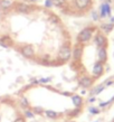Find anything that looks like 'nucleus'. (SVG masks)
<instances>
[{
  "mask_svg": "<svg viewBox=\"0 0 114 122\" xmlns=\"http://www.w3.org/2000/svg\"><path fill=\"white\" fill-rule=\"evenodd\" d=\"M70 57H72V47H70V45H62L58 51V59L60 61V63H65L67 61H69Z\"/></svg>",
  "mask_w": 114,
  "mask_h": 122,
  "instance_id": "nucleus-1",
  "label": "nucleus"
},
{
  "mask_svg": "<svg viewBox=\"0 0 114 122\" xmlns=\"http://www.w3.org/2000/svg\"><path fill=\"white\" fill-rule=\"evenodd\" d=\"M93 33H94V28H93V27L84 28V29L77 35V41L79 44H84V43L89 41L93 37Z\"/></svg>",
  "mask_w": 114,
  "mask_h": 122,
  "instance_id": "nucleus-2",
  "label": "nucleus"
},
{
  "mask_svg": "<svg viewBox=\"0 0 114 122\" xmlns=\"http://www.w3.org/2000/svg\"><path fill=\"white\" fill-rule=\"evenodd\" d=\"M20 53L26 58H33L35 56V48H34L33 45H24L20 48Z\"/></svg>",
  "mask_w": 114,
  "mask_h": 122,
  "instance_id": "nucleus-3",
  "label": "nucleus"
},
{
  "mask_svg": "<svg viewBox=\"0 0 114 122\" xmlns=\"http://www.w3.org/2000/svg\"><path fill=\"white\" fill-rule=\"evenodd\" d=\"M14 9L20 14H29L33 10V7L28 4H25V2H18V4L14 5Z\"/></svg>",
  "mask_w": 114,
  "mask_h": 122,
  "instance_id": "nucleus-4",
  "label": "nucleus"
},
{
  "mask_svg": "<svg viewBox=\"0 0 114 122\" xmlns=\"http://www.w3.org/2000/svg\"><path fill=\"white\" fill-rule=\"evenodd\" d=\"M94 43L97 47H106V37L102 33H97L94 36Z\"/></svg>",
  "mask_w": 114,
  "mask_h": 122,
  "instance_id": "nucleus-5",
  "label": "nucleus"
},
{
  "mask_svg": "<svg viewBox=\"0 0 114 122\" xmlns=\"http://www.w3.org/2000/svg\"><path fill=\"white\" fill-rule=\"evenodd\" d=\"M103 72H104L103 63L97 62V63L94 64V66H93V75H94L95 77H99L101 75L103 74Z\"/></svg>",
  "mask_w": 114,
  "mask_h": 122,
  "instance_id": "nucleus-6",
  "label": "nucleus"
},
{
  "mask_svg": "<svg viewBox=\"0 0 114 122\" xmlns=\"http://www.w3.org/2000/svg\"><path fill=\"white\" fill-rule=\"evenodd\" d=\"M79 85H81L82 87H84V89H87V87H91L93 84V78L87 76V75H85V76H82L79 78Z\"/></svg>",
  "mask_w": 114,
  "mask_h": 122,
  "instance_id": "nucleus-7",
  "label": "nucleus"
},
{
  "mask_svg": "<svg viewBox=\"0 0 114 122\" xmlns=\"http://www.w3.org/2000/svg\"><path fill=\"white\" fill-rule=\"evenodd\" d=\"M82 55H83V47H82L81 45H76L75 48L72 51V56H73V58L75 59V61H78V59H81Z\"/></svg>",
  "mask_w": 114,
  "mask_h": 122,
  "instance_id": "nucleus-8",
  "label": "nucleus"
},
{
  "mask_svg": "<svg viewBox=\"0 0 114 122\" xmlns=\"http://www.w3.org/2000/svg\"><path fill=\"white\" fill-rule=\"evenodd\" d=\"M97 58L99 62L104 63L107 58V52H106V47H99L97 51Z\"/></svg>",
  "mask_w": 114,
  "mask_h": 122,
  "instance_id": "nucleus-9",
  "label": "nucleus"
},
{
  "mask_svg": "<svg viewBox=\"0 0 114 122\" xmlns=\"http://www.w3.org/2000/svg\"><path fill=\"white\" fill-rule=\"evenodd\" d=\"M14 7V4L11 0H0V8L2 10H9L10 8Z\"/></svg>",
  "mask_w": 114,
  "mask_h": 122,
  "instance_id": "nucleus-10",
  "label": "nucleus"
},
{
  "mask_svg": "<svg viewBox=\"0 0 114 122\" xmlns=\"http://www.w3.org/2000/svg\"><path fill=\"white\" fill-rule=\"evenodd\" d=\"M75 5L77 6L79 9L84 10L91 5V0H75Z\"/></svg>",
  "mask_w": 114,
  "mask_h": 122,
  "instance_id": "nucleus-11",
  "label": "nucleus"
},
{
  "mask_svg": "<svg viewBox=\"0 0 114 122\" xmlns=\"http://www.w3.org/2000/svg\"><path fill=\"white\" fill-rule=\"evenodd\" d=\"M0 44L2 45L4 47H10L12 45V39L9 36H2L0 38Z\"/></svg>",
  "mask_w": 114,
  "mask_h": 122,
  "instance_id": "nucleus-12",
  "label": "nucleus"
},
{
  "mask_svg": "<svg viewBox=\"0 0 114 122\" xmlns=\"http://www.w3.org/2000/svg\"><path fill=\"white\" fill-rule=\"evenodd\" d=\"M43 113L45 114V117L48 119H57L58 118V113L55 111H52V110H44L43 111Z\"/></svg>",
  "mask_w": 114,
  "mask_h": 122,
  "instance_id": "nucleus-13",
  "label": "nucleus"
},
{
  "mask_svg": "<svg viewBox=\"0 0 114 122\" xmlns=\"http://www.w3.org/2000/svg\"><path fill=\"white\" fill-rule=\"evenodd\" d=\"M101 28H102V30L105 31V33H110L114 28V24H112V22H105V24H102Z\"/></svg>",
  "mask_w": 114,
  "mask_h": 122,
  "instance_id": "nucleus-14",
  "label": "nucleus"
},
{
  "mask_svg": "<svg viewBox=\"0 0 114 122\" xmlns=\"http://www.w3.org/2000/svg\"><path fill=\"white\" fill-rule=\"evenodd\" d=\"M72 100H73L74 105H75V107H79L82 105V103H83V100H82V97L79 95H73Z\"/></svg>",
  "mask_w": 114,
  "mask_h": 122,
  "instance_id": "nucleus-15",
  "label": "nucleus"
},
{
  "mask_svg": "<svg viewBox=\"0 0 114 122\" xmlns=\"http://www.w3.org/2000/svg\"><path fill=\"white\" fill-rule=\"evenodd\" d=\"M48 19H49V21L52 22V24H54V25H58L59 24V17L57 15H55V14H49Z\"/></svg>",
  "mask_w": 114,
  "mask_h": 122,
  "instance_id": "nucleus-16",
  "label": "nucleus"
},
{
  "mask_svg": "<svg viewBox=\"0 0 114 122\" xmlns=\"http://www.w3.org/2000/svg\"><path fill=\"white\" fill-rule=\"evenodd\" d=\"M104 89H105V85L104 84H101V85H99V86H96L95 89L93 90L92 95H97V94H99V93L102 92Z\"/></svg>",
  "mask_w": 114,
  "mask_h": 122,
  "instance_id": "nucleus-17",
  "label": "nucleus"
},
{
  "mask_svg": "<svg viewBox=\"0 0 114 122\" xmlns=\"http://www.w3.org/2000/svg\"><path fill=\"white\" fill-rule=\"evenodd\" d=\"M92 18H93V20H94V21H97L101 17H99V14L97 12V11H93V12H92Z\"/></svg>",
  "mask_w": 114,
  "mask_h": 122,
  "instance_id": "nucleus-18",
  "label": "nucleus"
},
{
  "mask_svg": "<svg viewBox=\"0 0 114 122\" xmlns=\"http://www.w3.org/2000/svg\"><path fill=\"white\" fill-rule=\"evenodd\" d=\"M53 1H54V5L58 6V7H60V6H63V5H65V2H66V0H53Z\"/></svg>",
  "mask_w": 114,
  "mask_h": 122,
  "instance_id": "nucleus-19",
  "label": "nucleus"
},
{
  "mask_svg": "<svg viewBox=\"0 0 114 122\" xmlns=\"http://www.w3.org/2000/svg\"><path fill=\"white\" fill-rule=\"evenodd\" d=\"M54 6V1L53 0H45V7L46 8H52Z\"/></svg>",
  "mask_w": 114,
  "mask_h": 122,
  "instance_id": "nucleus-20",
  "label": "nucleus"
},
{
  "mask_svg": "<svg viewBox=\"0 0 114 122\" xmlns=\"http://www.w3.org/2000/svg\"><path fill=\"white\" fill-rule=\"evenodd\" d=\"M50 81H52V78H50V77H44V78H39L37 83H40V84H43V83H48V82H50Z\"/></svg>",
  "mask_w": 114,
  "mask_h": 122,
  "instance_id": "nucleus-21",
  "label": "nucleus"
},
{
  "mask_svg": "<svg viewBox=\"0 0 114 122\" xmlns=\"http://www.w3.org/2000/svg\"><path fill=\"white\" fill-rule=\"evenodd\" d=\"M20 102H21L22 107H25L26 109H27L28 107H29V103H28V101H27V99H21V100H20Z\"/></svg>",
  "mask_w": 114,
  "mask_h": 122,
  "instance_id": "nucleus-22",
  "label": "nucleus"
},
{
  "mask_svg": "<svg viewBox=\"0 0 114 122\" xmlns=\"http://www.w3.org/2000/svg\"><path fill=\"white\" fill-rule=\"evenodd\" d=\"M89 112H91L92 114H97V113L99 112V109H96V107H91V109H89Z\"/></svg>",
  "mask_w": 114,
  "mask_h": 122,
  "instance_id": "nucleus-23",
  "label": "nucleus"
},
{
  "mask_svg": "<svg viewBox=\"0 0 114 122\" xmlns=\"http://www.w3.org/2000/svg\"><path fill=\"white\" fill-rule=\"evenodd\" d=\"M25 115H26L27 118H33V117H34V113H31L30 111L26 110V111H25Z\"/></svg>",
  "mask_w": 114,
  "mask_h": 122,
  "instance_id": "nucleus-24",
  "label": "nucleus"
},
{
  "mask_svg": "<svg viewBox=\"0 0 114 122\" xmlns=\"http://www.w3.org/2000/svg\"><path fill=\"white\" fill-rule=\"evenodd\" d=\"M14 122H26V121H25V119L22 118V117H18Z\"/></svg>",
  "mask_w": 114,
  "mask_h": 122,
  "instance_id": "nucleus-25",
  "label": "nucleus"
},
{
  "mask_svg": "<svg viewBox=\"0 0 114 122\" xmlns=\"http://www.w3.org/2000/svg\"><path fill=\"white\" fill-rule=\"evenodd\" d=\"M94 101H95V99H94V97H92V99L89 100V102H94Z\"/></svg>",
  "mask_w": 114,
  "mask_h": 122,
  "instance_id": "nucleus-26",
  "label": "nucleus"
},
{
  "mask_svg": "<svg viewBox=\"0 0 114 122\" xmlns=\"http://www.w3.org/2000/svg\"><path fill=\"white\" fill-rule=\"evenodd\" d=\"M111 22H112V24H114V17H112V19H111Z\"/></svg>",
  "mask_w": 114,
  "mask_h": 122,
  "instance_id": "nucleus-27",
  "label": "nucleus"
},
{
  "mask_svg": "<svg viewBox=\"0 0 114 122\" xmlns=\"http://www.w3.org/2000/svg\"><path fill=\"white\" fill-rule=\"evenodd\" d=\"M27 1H29V2H33V1H36V0H27Z\"/></svg>",
  "mask_w": 114,
  "mask_h": 122,
  "instance_id": "nucleus-28",
  "label": "nucleus"
}]
</instances>
